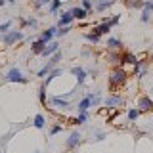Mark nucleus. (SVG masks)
Here are the masks:
<instances>
[{
  "mask_svg": "<svg viewBox=\"0 0 153 153\" xmlns=\"http://www.w3.org/2000/svg\"><path fill=\"white\" fill-rule=\"evenodd\" d=\"M73 21H75V17H73V12H71V8H69V10H65V12L59 13L56 25L57 27H65V25H73Z\"/></svg>",
  "mask_w": 153,
  "mask_h": 153,
  "instance_id": "8",
  "label": "nucleus"
},
{
  "mask_svg": "<svg viewBox=\"0 0 153 153\" xmlns=\"http://www.w3.org/2000/svg\"><path fill=\"white\" fill-rule=\"evenodd\" d=\"M0 67H2V57H0Z\"/></svg>",
  "mask_w": 153,
  "mask_h": 153,
  "instance_id": "42",
  "label": "nucleus"
},
{
  "mask_svg": "<svg viewBox=\"0 0 153 153\" xmlns=\"http://www.w3.org/2000/svg\"><path fill=\"white\" fill-rule=\"evenodd\" d=\"M50 2H52V0H33V8H35V10H42V8L50 6Z\"/></svg>",
  "mask_w": 153,
  "mask_h": 153,
  "instance_id": "32",
  "label": "nucleus"
},
{
  "mask_svg": "<svg viewBox=\"0 0 153 153\" xmlns=\"http://www.w3.org/2000/svg\"><path fill=\"white\" fill-rule=\"evenodd\" d=\"M136 107L140 109L142 113L153 111V98H149L147 94H140V96L136 98Z\"/></svg>",
  "mask_w": 153,
  "mask_h": 153,
  "instance_id": "5",
  "label": "nucleus"
},
{
  "mask_svg": "<svg viewBox=\"0 0 153 153\" xmlns=\"http://www.w3.org/2000/svg\"><path fill=\"white\" fill-rule=\"evenodd\" d=\"M111 25H109V23L107 21H102V23H98V25H94L92 27V31L94 33H98V35L100 36H105V35H109V33H111Z\"/></svg>",
  "mask_w": 153,
  "mask_h": 153,
  "instance_id": "15",
  "label": "nucleus"
},
{
  "mask_svg": "<svg viewBox=\"0 0 153 153\" xmlns=\"http://www.w3.org/2000/svg\"><path fill=\"white\" fill-rule=\"evenodd\" d=\"M35 153H40V151H35Z\"/></svg>",
  "mask_w": 153,
  "mask_h": 153,
  "instance_id": "45",
  "label": "nucleus"
},
{
  "mask_svg": "<svg viewBox=\"0 0 153 153\" xmlns=\"http://www.w3.org/2000/svg\"><path fill=\"white\" fill-rule=\"evenodd\" d=\"M151 61H153V52H151Z\"/></svg>",
  "mask_w": 153,
  "mask_h": 153,
  "instance_id": "44",
  "label": "nucleus"
},
{
  "mask_svg": "<svg viewBox=\"0 0 153 153\" xmlns=\"http://www.w3.org/2000/svg\"><path fill=\"white\" fill-rule=\"evenodd\" d=\"M19 21H21V29H25V27L36 29V27H38V19H36V17H33V16L29 17V19H23V17H21Z\"/></svg>",
  "mask_w": 153,
  "mask_h": 153,
  "instance_id": "25",
  "label": "nucleus"
},
{
  "mask_svg": "<svg viewBox=\"0 0 153 153\" xmlns=\"http://www.w3.org/2000/svg\"><path fill=\"white\" fill-rule=\"evenodd\" d=\"M50 105L56 107V109H69L71 107L69 102H67L65 98H61V96H54V98H50Z\"/></svg>",
  "mask_w": 153,
  "mask_h": 153,
  "instance_id": "13",
  "label": "nucleus"
},
{
  "mask_svg": "<svg viewBox=\"0 0 153 153\" xmlns=\"http://www.w3.org/2000/svg\"><path fill=\"white\" fill-rule=\"evenodd\" d=\"M69 71H71V75H73L75 79H76V84H79V86H84L86 79L90 76V75H88V71H86L84 67H80V65H73Z\"/></svg>",
  "mask_w": 153,
  "mask_h": 153,
  "instance_id": "7",
  "label": "nucleus"
},
{
  "mask_svg": "<svg viewBox=\"0 0 153 153\" xmlns=\"http://www.w3.org/2000/svg\"><path fill=\"white\" fill-rule=\"evenodd\" d=\"M12 25H13V21H12V19H8V21H2V23H0V35L8 33L10 29H12Z\"/></svg>",
  "mask_w": 153,
  "mask_h": 153,
  "instance_id": "33",
  "label": "nucleus"
},
{
  "mask_svg": "<svg viewBox=\"0 0 153 153\" xmlns=\"http://www.w3.org/2000/svg\"><path fill=\"white\" fill-rule=\"evenodd\" d=\"M46 124H48V123H46V117H44L42 113H36V115H35V119H33V126L38 128V130H44Z\"/></svg>",
  "mask_w": 153,
  "mask_h": 153,
  "instance_id": "22",
  "label": "nucleus"
},
{
  "mask_svg": "<svg viewBox=\"0 0 153 153\" xmlns=\"http://www.w3.org/2000/svg\"><path fill=\"white\" fill-rule=\"evenodd\" d=\"M143 2L146 0H124V6L130 10H138V8H143Z\"/></svg>",
  "mask_w": 153,
  "mask_h": 153,
  "instance_id": "27",
  "label": "nucleus"
},
{
  "mask_svg": "<svg viewBox=\"0 0 153 153\" xmlns=\"http://www.w3.org/2000/svg\"><path fill=\"white\" fill-rule=\"evenodd\" d=\"M4 79H6L8 82H19V84H27V82H29V79L17 69V67H12V69H8V73L4 75Z\"/></svg>",
  "mask_w": 153,
  "mask_h": 153,
  "instance_id": "4",
  "label": "nucleus"
},
{
  "mask_svg": "<svg viewBox=\"0 0 153 153\" xmlns=\"http://www.w3.org/2000/svg\"><path fill=\"white\" fill-rule=\"evenodd\" d=\"M0 40H2L4 46H13V44H17V42L25 40V33H23V29H13L12 27L8 33H4V35L0 36Z\"/></svg>",
  "mask_w": 153,
  "mask_h": 153,
  "instance_id": "2",
  "label": "nucleus"
},
{
  "mask_svg": "<svg viewBox=\"0 0 153 153\" xmlns=\"http://www.w3.org/2000/svg\"><path fill=\"white\" fill-rule=\"evenodd\" d=\"M107 82H109V88L111 90L121 88V86H124L128 82V71L124 69L123 65H115V69L107 76Z\"/></svg>",
  "mask_w": 153,
  "mask_h": 153,
  "instance_id": "1",
  "label": "nucleus"
},
{
  "mask_svg": "<svg viewBox=\"0 0 153 153\" xmlns=\"http://www.w3.org/2000/svg\"><path fill=\"white\" fill-rule=\"evenodd\" d=\"M61 130H63V126H61L59 123H56V124H52L50 126V136H56V134H59Z\"/></svg>",
  "mask_w": 153,
  "mask_h": 153,
  "instance_id": "36",
  "label": "nucleus"
},
{
  "mask_svg": "<svg viewBox=\"0 0 153 153\" xmlns=\"http://www.w3.org/2000/svg\"><path fill=\"white\" fill-rule=\"evenodd\" d=\"M8 2H10V4H16V2H17V0H8Z\"/></svg>",
  "mask_w": 153,
  "mask_h": 153,
  "instance_id": "41",
  "label": "nucleus"
},
{
  "mask_svg": "<svg viewBox=\"0 0 153 153\" xmlns=\"http://www.w3.org/2000/svg\"><path fill=\"white\" fill-rule=\"evenodd\" d=\"M59 75H63V67H59V65H57V67H54V69L50 71V75H48L46 79L42 80V82H44V84L48 86V84L52 82V80H54V79H57V76H59Z\"/></svg>",
  "mask_w": 153,
  "mask_h": 153,
  "instance_id": "21",
  "label": "nucleus"
},
{
  "mask_svg": "<svg viewBox=\"0 0 153 153\" xmlns=\"http://www.w3.org/2000/svg\"><path fill=\"white\" fill-rule=\"evenodd\" d=\"M105 59H107L109 63H113V65H121V52H117V50H107Z\"/></svg>",
  "mask_w": 153,
  "mask_h": 153,
  "instance_id": "19",
  "label": "nucleus"
},
{
  "mask_svg": "<svg viewBox=\"0 0 153 153\" xmlns=\"http://www.w3.org/2000/svg\"><path fill=\"white\" fill-rule=\"evenodd\" d=\"M140 117H142V111L136 107V105H134V107H128V109H126V121H128V123H136Z\"/></svg>",
  "mask_w": 153,
  "mask_h": 153,
  "instance_id": "18",
  "label": "nucleus"
},
{
  "mask_svg": "<svg viewBox=\"0 0 153 153\" xmlns=\"http://www.w3.org/2000/svg\"><path fill=\"white\" fill-rule=\"evenodd\" d=\"M86 96H88L90 102H92V107H98L100 103H103V94L100 92V90H96V92H88Z\"/></svg>",
  "mask_w": 153,
  "mask_h": 153,
  "instance_id": "20",
  "label": "nucleus"
},
{
  "mask_svg": "<svg viewBox=\"0 0 153 153\" xmlns=\"http://www.w3.org/2000/svg\"><path fill=\"white\" fill-rule=\"evenodd\" d=\"M105 46H107V50H117V52L123 50V42L119 40V38H115V36H107Z\"/></svg>",
  "mask_w": 153,
  "mask_h": 153,
  "instance_id": "17",
  "label": "nucleus"
},
{
  "mask_svg": "<svg viewBox=\"0 0 153 153\" xmlns=\"http://www.w3.org/2000/svg\"><path fill=\"white\" fill-rule=\"evenodd\" d=\"M80 57H92V46H84L80 50Z\"/></svg>",
  "mask_w": 153,
  "mask_h": 153,
  "instance_id": "38",
  "label": "nucleus"
},
{
  "mask_svg": "<svg viewBox=\"0 0 153 153\" xmlns=\"http://www.w3.org/2000/svg\"><path fill=\"white\" fill-rule=\"evenodd\" d=\"M103 105L109 109V111H117L124 105V98L121 94H107L103 98Z\"/></svg>",
  "mask_w": 153,
  "mask_h": 153,
  "instance_id": "3",
  "label": "nucleus"
},
{
  "mask_svg": "<svg viewBox=\"0 0 153 153\" xmlns=\"http://www.w3.org/2000/svg\"><path fill=\"white\" fill-rule=\"evenodd\" d=\"M46 44H48V42H44L42 38H36V40L31 42V52H33L35 56H42V52H44Z\"/></svg>",
  "mask_w": 153,
  "mask_h": 153,
  "instance_id": "14",
  "label": "nucleus"
},
{
  "mask_svg": "<svg viewBox=\"0 0 153 153\" xmlns=\"http://www.w3.org/2000/svg\"><path fill=\"white\" fill-rule=\"evenodd\" d=\"M143 8H146V10H151V12H153V0H146V2H143Z\"/></svg>",
  "mask_w": 153,
  "mask_h": 153,
  "instance_id": "39",
  "label": "nucleus"
},
{
  "mask_svg": "<svg viewBox=\"0 0 153 153\" xmlns=\"http://www.w3.org/2000/svg\"><path fill=\"white\" fill-rule=\"evenodd\" d=\"M61 4H63L61 0H52V2H50V6H48V12H50L52 16H54V13H57V12L61 10Z\"/></svg>",
  "mask_w": 153,
  "mask_h": 153,
  "instance_id": "28",
  "label": "nucleus"
},
{
  "mask_svg": "<svg viewBox=\"0 0 153 153\" xmlns=\"http://www.w3.org/2000/svg\"><path fill=\"white\" fill-rule=\"evenodd\" d=\"M113 4H117V0H92V6H94V12H107L109 8L113 6Z\"/></svg>",
  "mask_w": 153,
  "mask_h": 153,
  "instance_id": "9",
  "label": "nucleus"
},
{
  "mask_svg": "<svg viewBox=\"0 0 153 153\" xmlns=\"http://www.w3.org/2000/svg\"><path fill=\"white\" fill-rule=\"evenodd\" d=\"M138 63V56L136 54H132V52H121V65H130L132 69L136 67Z\"/></svg>",
  "mask_w": 153,
  "mask_h": 153,
  "instance_id": "10",
  "label": "nucleus"
},
{
  "mask_svg": "<svg viewBox=\"0 0 153 153\" xmlns=\"http://www.w3.org/2000/svg\"><path fill=\"white\" fill-rule=\"evenodd\" d=\"M84 40L96 46V44H100V42H102V36H100L98 33H94L92 29H90V33H84Z\"/></svg>",
  "mask_w": 153,
  "mask_h": 153,
  "instance_id": "23",
  "label": "nucleus"
},
{
  "mask_svg": "<svg viewBox=\"0 0 153 153\" xmlns=\"http://www.w3.org/2000/svg\"><path fill=\"white\" fill-rule=\"evenodd\" d=\"M92 107V102H90L88 96H84L82 100L79 102V105H76V113H82V111H88V109Z\"/></svg>",
  "mask_w": 153,
  "mask_h": 153,
  "instance_id": "24",
  "label": "nucleus"
},
{
  "mask_svg": "<svg viewBox=\"0 0 153 153\" xmlns=\"http://www.w3.org/2000/svg\"><path fill=\"white\" fill-rule=\"evenodd\" d=\"M0 153H6V151H4V149H0Z\"/></svg>",
  "mask_w": 153,
  "mask_h": 153,
  "instance_id": "43",
  "label": "nucleus"
},
{
  "mask_svg": "<svg viewBox=\"0 0 153 153\" xmlns=\"http://www.w3.org/2000/svg\"><path fill=\"white\" fill-rule=\"evenodd\" d=\"M56 35H57V25H52V27L44 29L38 38H42L44 42H52V40H56Z\"/></svg>",
  "mask_w": 153,
  "mask_h": 153,
  "instance_id": "11",
  "label": "nucleus"
},
{
  "mask_svg": "<svg viewBox=\"0 0 153 153\" xmlns=\"http://www.w3.org/2000/svg\"><path fill=\"white\" fill-rule=\"evenodd\" d=\"M69 31H71V25H65V27H57V35H56V38H61V36L69 35Z\"/></svg>",
  "mask_w": 153,
  "mask_h": 153,
  "instance_id": "34",
  "label": "nucleus"
},
{
  "mask_svg": "<svg viewBox=\"0 0 153 153\" xmlns=\"http://www.w3.org/2000/svg\"><path fill=\"white\" fill-rule=\"evenodd\" d=\"M6 2H8V0H0V8H2V6H4Z\"/></svg>",
  "mask_w": 153,
  "mask_h": 153,
  "instance_id": "40",
  "label": "nucleus"
},
{
  "mask_svg": "<svg viewBox=\"0 0 153 153\" xmlns=\"http://www.w3.org/2000/svg\"><path fill=\"white\" fill-rule=\"evenodd\" d=\"M140 21H142V23H151V21H153V12H151V10H146V8H142Z\"/></svg>",
  "mask_w": 153,
  "mask_h": 153,
  "instance_id": "26",
  "label": "nucleus"
},
{
  "mask_svg": "<svg viewBox=\"0 0 153 153\" xmlns=\"http://www.w3.org/2000/svg\"><path fill=\"white\" fill-rule=\"evenodd\" d=\"M88 117H90V113L88 111H82V113H79L75 117V124H84L86 121H88Z\"/></svg>",
  "mask_w": 153,
  "mask_h": 153,
  "instance_id": "30",
  "label": "nucleus"
},
{
  "mask_svg": "<svg viewBox=\"0 0 153 153\" xmlns=\"http://www.w3.org/2000/svg\"><path fill=\"white\" fill-rule=\"evenodd\" d=\"M80 6H82L84 10H88L90 13L94 12V6H92V0H80Z\"/></svg>",
  "mask_w": 153,
  "mask_h": 153,
  "instance_id": "37",
  "label": "nucleus"
},
{
  "mask_svg": "<svg viewBox=\"0 0 153 153\" xmlns=\"http://www.w3.org/2000/svg\"><path fill=\"white\" fill-rule=\"evenodd\" d=\"M71 12H73L75 21H84V19L90 16V12H88V10H84L82 6H73V8H71Z\"/></svg>",
  "mask_w": 153,
  "mask_h": 153,
  "instance_id": "12",
  "label": "nucleus"
},
{
  "mask_svg": "<svg viewBox=\"0 0 153 153\" xmlns=\"http://www.w3.org/2000/svg\"><path fill=\"white\" fill-rule=\"evenodd\" d=\"M80 142H82V134H80L79 130H73L69 136H67V140H65V147L69 151H75L76 147L80 146Z\"/></svg>",
  "mask_w": 153,
  "mask_h": 153,
  "instance_id": "6",
  "label": "nucleus"
},
{
  "mask_svg": "<svg viewBox=\"0 0 153 153\" xmlns=\"http://www.w3.org/2000/svg\"><path fill=\"white\" fill-rule=\"evenodd\" d=\"M105 138H107V134H105L103 130H96V132H94V138H92V142H103Z\"/></svg>",
  "mask_w": 153,
  "mask_h": 153,
  "instance_id": "35",
  "label": "nucleus"
},
{
  "mask_svg": "<svg viewBox=\"0 0 153 153\" xmlns=\"http://www.w3.org/2000/svg\"><path fill=\"white\" fill-rule=\"evenodd\" d=\"M46 88H48V86L44 82L40 84V88H38V100H40L42 105H46Z\"/></svg>",
  "mask_w": 153,
  "mask_h": 153,
  "instance_id": "31",
  "label": "nucleus"
},
{
  "mask_svg": "<svg viewBox=\"0 0 153 153\" xmlns=\"http://www.w3.org/2000/svg\"><path fill=\"white\" fill-rule=\"evenodd\" d=\"M103 21H107L111 27H117L119 23H121V13H113V16H109V17H105Z\"/></svg>",
  "mask_w": 153,
  "mask_h": 153,
  "instance_id": "29",
  "label": "nucleus"
},
{
  "mask_svg": "<svg viewBox=\"0 0 153 153\" xmlns=\"http://www.w3.org/2000/svg\"><path fill=\"white\" fill-rule=\"evenodd\" d=\"M57 50H59V42H57V40L48 42L46 48H44V52H42V57H52V56H54Z\"/></svg>",
  "mask_w": 153,
  "mask_h": 153,
  "instance_id": "16",
  "label": "nucleus"
}]
</instances>
